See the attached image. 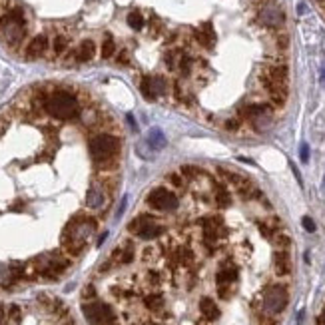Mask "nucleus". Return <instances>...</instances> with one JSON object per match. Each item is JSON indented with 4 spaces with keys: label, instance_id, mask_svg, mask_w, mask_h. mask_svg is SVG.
<instances>
[{
    "label": "nucleus",
    "instance_id": "1",
    "mask_svg": "<svg viewBox=\"0 0 325 325\" xmlns=\"http://www.w3.org/2000/svg\"><path fill=\"white\" fill-rule=\"evenodd\" d=\"M0 36L8 46H18L26 36V16L22 8H8L0 18Z\"/></svg>",
    "mask_w": 325,
    "mask_h": 325
},
{
    "label": "nucleus",
    "instance_id": "2",
    "mask_svg": "<svg viewBox=\"0 0 325 325\" xmlns=\"http://www.w3.org/2000/svg\"><path fill=\"white\" fill-rule=\"evenodd\" d=\"M44 110L56 120H74L80 116V104L74 98V94L60 90L46 98Z\"/></svg>",
    "mask_w": 325,
    "mask_h": 325
},
{
    "label": "nucleus",
    "instance_id": "3",
    "mask_svg": "<svg viewBox=\"0 0 325 325\" xmlns=\"http://www.w3.org/2000/svg\"><path fill=\"white\" fill-rule=\"evenodd\" d=\"M88 150H90V156L96 164L100 162H108V160H114L118 150H120V140L112 134H98L90 140L88 144Z\"/></svg>",
    "mask_w": 325,
    "mask_h": 325
},
{
    "label": "nucleus",
    "instance_id": "4",
    "mask_svg": "<svg viewBox=\"0 0 325 325\" xmlns=\"http://www.w3.org/2000/svg\"><path fill=\"white\" fill-rule=\"evenodd\" d=\"M257 22L262 26H266V28L279 30L286 24V12L275 0H266L257 10Z\"/></svg>",
    "mask_w": 325,
    "mask_h": 325
},
{
    "label": "nucleus",
    "instance_id": "5",
    "mask_svg": "<svg viewBox=\"0 0 325 325\" xmlns=\"http://www.w3.org/2000/svg\"><path fill=\"white\" fill-rule=\"evenodd\" d=\"M289 301V293L284 286H269L264 293V311L266 315H277L286 309Z\"/></svg>",
    "mask_w": 325,
    "mask_h": 325
},
{
    "label": "nucleus",
    "instance_id": "6",
    "mask_svg": "<svg viewBox=\"0 0 325 325\" xmlns=\"http://www.w3.org/2000/svg\"><path fill=\"white\" fill-rule=\"evenodd\" d=\"M82 311H84L86 319H88V323H92V325H118L112 307L106 306V303H100V301L84 303Z\"/></svg>",
    "mask_w": 325,
    "mask_h": 325
},
{
    "label": "nucleus",
    "instance_id": "7",
    "mask_svg": "<svg viewBox=\"0 0 325 325\" xmlns=\"http://www.w3.org/2000/svg\"><path fill=\"white\" fill-rule=\"evenodd\" d=\"M130 231H134L142 240H156L164 233V226H160L154 218L150 215H140L132 224H130Z\"/></svg>",
    "mask_w": 325,
    "mask_h": 325
},
{
    "label": "nucleus",
    "instance_id": "8",
    "mask_svg": "<svg viewBox=\"0 0 325 325\" xmlns=\"http://www.w3.org/2000/svg\"><path fill=\"white\" fill-rule=\"evenodd\" d=\"M148 204L158 211H174L178 208V198L174 191H170L166 188H156L150 191Z\"/></svg>",
    "mask_w": 325,
    "mask_h": 325
},
{
    "label": "nucleus",
    "instance_id": "9",
    "mask_svg": "<svg viewBox=\"0 0 325 325\" xmlns=\"http://www.w3.org/2000/svg\"><path fill=\"white\" fill-rule=\"evenodd\" d=\"M215 38H218V36H215V30H213V26L210 22H206L200 28L191 30V40L198 42V44L202 48H206V50H211L215 46Z\"/></svg>",
    "mask_w": 325,
    "mask_h": 325
},
{
    "label": "nucleus",
    "instance_id": "10",
    "mask_svg": "<svg viewBox=\"0 0 325 325\" xmlns=\"http://www.w3.org/2000/svg\"><path fill=\"white\" fill-rule=\"evenodd\" d=\"M262 74H266L277 86H287V82H289V68H287L286 62L271 64V66H268V70L262 72Z\"/></svg>",
    "mask_w": 325,
    "mask_h": 325
},
{
    "label": "nucleus",
    "instance_id": "11",
    "mask_svg": "<svg viewBox=\"0 0 325 325\" xmlns=\"http://www.w3.org/2000/svg\"><path fill=\"white\" fill-rule=\"evenodd\" d=\"M46 50H48V38L44 34L34 36L28 42V46H26V58L28 60H36V58H40L42 54H44Z\"/></svg>",
    "mask_w": 325,
    "mask_h": 325
},
{
    "label": "nucleus",
    "instance_id": "12",
    "mask_svg": "<svg viewBox=\"0 0 325 325\" xmlns=\"http://www.w3.org/2000/svg\"><path fill=\"white\" fill-rule=\"evenodd\" d=\"M172 96H174L176 102H180V104L186 106V108H193V104H196L193 96L184 88L180 80H174V82H172Z\"/></svg>",
    "mask_w": 325,
    "mask_h": 325
},
{
    "label": "nucleus",
    "instance_id": "13",
    "mask_svg": "<svg viewBox=\"0 0 325 325\" xmlns=\"http://www.w3.org/2000/svg\"><path fill=\"white\" fill-rule=\"evenodd\" d=\"M273 268H275L277 275H287L291 271V259H289V255H287L286 249L275 251V255H273Z\"/></svg>",
    "mask_w": 325,
    "mask_h": 325
},
{
    "label": "nucleus",
    "instance_id": "14",
    "mask_svg": "<svg viewBox=\"0 0 325 325\" xmlns=\"http://www.w3.org/2000/svg\"><path fill=\"white\" fill-rule=\"evenodd\" d=\"M96 56V44L92 40H84L80 42V46L74 50V58L76 62H90Z\"/></svg>",
    "mask_w": 325,
    "mask_h": 325
},
{
    "label": "nucleus",
    "instance_id": "15",
    "mask_svg": "<svg viewBox=\"0 0 325 325\" xmlns=\"http://www.w3.org/2000/svg\"><path fill=\"white\" fill-rule=\"evenodd\" d=\"M237 279V268L233 266H226L218 271L215 281H218V287H233V281Z\"/></svg>",
    "mask_w": 325,
    "mask_h": 325
},
{
    "label": "nucleus",
    "instance_id": "16",
    "mask_svg": "<svg viewBox=\"0 0 325 325\" xmlns=\"http://www.w3.org/2000/svg\"><path fill=\"white\" fill-rule=\"evenodd\" d=\"M200 311L202 315L208 319V321H215L220 317V309H218V303H215L211 297H204L200 301Z\"/></svg>",
    "mask_w": 325,
    "mask_h": 325
},
{
    "label": "nucleus",
    "instance_id": "17",
    "mask_svg": "<svg viewBox=\"0 0 325 325\" xmlns=\"http://www.w3.org/2000/svg\"><path fill=\"white\" fill-rule=\"evenodd\" d=\"M218 172L220 174L229 182V184H233L237 190H242V188H246L248 184H251L246 176H242V174H237V172H231V170H228V168H218Z\"/></svg>",
    "mask_w": 325,
    "mask_h": 325
},
{
    "label": "nucleus",
    "instance_id": "18",
    "mask_svg": "<svg viewBox=\"0 0 325 325\" xmlns=\"http://www.w3.org/2000/svg\"><path fill=\"white\" fill-rule=\"evenodd\" d=\"M104 202H106V196H104L102 188L100 186H92L88 190V193H86V204H88L90 208H94V210H98V208L104 206Z\"/></svg>",
    "mask_w": 325,
    "mask_h": 325
},
{
    "label": "nucleus",
    "instance_id": "19",
    "mask_svg": "<svg viewBox=\"0 0 325 325\" xmlns=\"http://www.w3.org/2000/svg\"><path fill=\"white\" fill-rule=\"evenodd\" d=\"M186 50L184 48H170L166 54H164V64L170 72H176L178 70V64H180V56L184 54Z\"/></svg>",
    "mask_w": 325,
    "mask_h": 325
},
{
    "label": "nucleus",
    "instance_id": "20",
    "mask_svg": "<svg viewBox=\"0 0 325 325\" xmlns=\"http://www.w3.org/2000/svg\"><path fill=\"white\" fill-rule=\"evenodd\" d=\"M249 122H251V128L255 130V132H266V130H269V128H271V124H273V120H271V114H269V112L259 114V116L251 118Z\"/></svg>",
    "mask_w": 325,
    "mask_h": 325
},
{
    "label": "nucleus",
    "instance_id": "21",
    "mask_svg": "<svg viewBox=\"0 0 325 325\" xmlns=\"http://www.w3.org/2000/svg\"><path fill=\"white\" fill-rule=\"evenodd\" d=\"M193 64H196V58H193L191 54H188V52H184L182 56H180V64H178V72L186 78V76H190L191 72H193Z\"/></svg>",
    "mask_w": 325,
    "mask_h": 325
},
{
    "label": "nucleus",
    "instance_id": "22",
    "mask_svg": "<svg viewBox=\"0 0 325 325\" xmlns=\"http://www.w3.org/2000/svg\"><path fill=\"white\" fill-rule=\"evenodd\" d=\"M215 204L220 208H229L231 204V193L224 184H215Z\"/></svg>",
    "mask_w": 325,
    "mask_h": 325
},
{
    "label": "nucleus",
    "instance_id": "23",
    "mask_svg": "<svg viewBox=\"0 0 325 325\" xmlns=\"http://www.w3.org/2000/svg\"><path fill=\"white\" fill-rule=\"evenodd\" d=\"M140 92H142V96L148 102H154L158 98L156 92H154V88H152V76H142L140 78Z\"/></svg>",
    "mask_w": 325,
    "mask_h": 325
},
{
    "label": "nucleus",
    "instance_id": "24",
    "mask_svg": "<svg viewBox=\"0 0 325 325\" xmlns=\"http://www.w3.org/2000/svg\"><path fill=\"white\" fill-rule=\"evenodd\" d=\"M152 88H154L156 96H164V94L170 90V84H168L166 76H162V74L152 76Z\"/></svg>",
    "mask_w": 325,
    "mask_h": 325
},
{
    "label": "nucleus",
    "instance_id": "25",
    "mask_svg": "<svg viewBox=\"0 0 325 325\" xmlns=\"http://www.w3.org/2000/svg\"><path fill=\"white\" fill-rule=\"evenodd\" d=\"M100 54H102L104 60L112 58V56L116 54V42H114V38H112L110 34H106V38H104V42H102V50H100Z\"/></svg>",
    "mask_w": 325,
    "mask_h": 325
},
{
    "label": "nucleus",
    "instance_id": "26",
    "mask_svg": "<svg viewBox=\"0 0 325 325\" xmlns=\"http://www.w3.org/2000/svg\"><path fill=\"white\" fill-rule=\"evenodd\" d=\"M128 26L132 30H142L146 26V20H144V16L138 10H134V12L128 14Z\"/></svg>",
    "mask_w": 325,
    "mask_h": 325
},
{
    "label": "nucleus",
    "instance_id": "27",
    "mask_svg": "<svg viewBox=\"0 0 325 325\" xmlns=\"http://www.w3.org/2000/svg\"><path fill=\"white\" fill-rule=\"evenodd\" d=\"M66 48H68V38L66 36H54V40H52V50H54V54L56 56H62L64 52H66Z\"/></svg>",
    "mask_w": 325,
    "mask_h": 325
},
{
    "label": "nucleus",
    "instance_id": "28",
    "mask_svg": "<svg viewBox=\"0 0 325 325\" xmlns=\"http://www.w3.org/2000/svg\"><path fill=\"white\" fill-rule=\"evenodd\" d=\"M180 174H182L186 180H196L198 176H202V174H204V170H200L198 166L188 164V166H182V168H180Z\"/></svg>",
    "mask_w": 325,
    "mask_h": 325
},
{
    "label": "nucleus",
    "instance_id": "29",
    "mask_svg": "<svg viewBox=\"0 0 325 325\" xmlns=\"http://www.w3.org/2000/svg\"><path fill=\"white\" fill-rule=\"evenodd\" d=\"M269 104L271 108H284L287 102V92H269Z\"/></svg>",
    "mask_w": 325,
    "mask_h": 325
},
{
    "label": "nucleus",
    "instance_id": "30",
    "mask_svg": "<svg viewBox=\"0 0 325 325\" xmlns=\"http://www.w3.org/2000/svg\"><path fill=\"white\" fill-rule=\"evenodd\" d=\"M150 146L154 150H160V148L166 146V138H164V134L160 132V130H152L150 132Z\"/></svg>",
    "mask_w": 325,
    "mask_h": 325
},
{
    "label": "nucleus",
    "instance_id": "31",
    "mask_svg": "<svg viewBox=\"0 0 325 325\" xmlns=\"http://www.w3.org/2000/svg\"><path fill=\"white\" fill-rule=\"evenodd\" d=\"M144 303H146V307H148V309L158 311V309L164 307V297H162V295H148V297L144 299Z\"/></svg>",
    "mask_w": 325,
    "mask_h": 325
},
{
    "label": "nucleus",
    "instance_id": "32",
    "mask_svg": "<svg viewBox=\"0 0 325 325\" xmlns=\"http://www.w3.org/2000/svg\"><path fill=\"white\" fill-rule=\"evenodd\" d=\"M275 48L281 50V52H286V50L289 48V34L277 32V34H275Z\"/></svg>",
    "mask_w": 325,
    "mask_h": 325
},
{
    "label": "nucleus",
    "instance_id": "33",
    "mask_svg": "<svg viewBox=\"0 0 325 325\" xmlns=\"http://www.w3.org/2000/svg\"><path fill=\"white\" fill-rule=\"evenodd\" d=\"M224 130H228V132H237V130L242 128V118H226L222 122Z\"/></svg>",
    "mask_w": 325,
    "mask_h": 325
},
{
    "label": "nucleus",
    "instance_id": "34",
    "mask_svg": "<svg viewBox=\"0 0 325 325\" xmlns=\"http://www.w3.org/2000/svg\"><path fill=\"white\" fill-rule=\"evenodd\" d=\"M150 32L154 34V36H160L164 32V24H162V20H158L156 16H152L150 18Z\"/></svg>",
    "mask_w": 325,
    "mask_h": 325
},
{
    "label": "nucleus",
    "instance_id": "35",
    "mask_svg": "<svg viewBox=\"0 0 325 325\" xmlns=\"http://www.w3.org/2000/svg\"><path fill=\"white\" fill-rule=\"evenodd\" d=\"M271 240H273V244H275L277 248H281V249H286V248L291 244V242H289V235H286V233H275Z\"/></svg>",
    "mask_w": 325,
    "mask_h": 325
},
{
    "label": "nucleus",
    "instance_id": "36",
    "mask_svg": "<svg viewBox=\"0 0 325 325\" xmlns=\"http://www.w3.org/2000/svg\"><path fill=\"white\" fill-rule=\"evenodd\" d=\"M168 182H172L176 188H182L184 186V176L178 174V172H172V174H168Z\"/></svg>",
    "mask_w": 325,
    "mask_h": 325
},
{
    "label": "nucleus",
    "instance_id": "37",
    "mask_svg": "<svg viewBox=\"0 0 325 325\" xmlns=\"http://www.w3.org/2000/svg\"><path fill=\"white\" fill-rule=\"evenodd\" d=\"M116 62L122 64V66H128V64H130V54H128V50H120Z\"/></svg>",
    "mask_w": 325,
    "mask_h": 325
},
{
    "label": "nucleus",
    "instance_id": "38",
    "mask_svg": "<svg viewBox=\"0 0 325 325\" xmlns=\"http://www.w3.org/2000/svg\"><path fill=\"white\" fill-rule=\"evenodd\" d=\"M301 224H303V228H306L307 231H315V224H313V220H311V218H307V215L301 220Z\"/></svg>",
    "mask_w": 325,
    "mask_h": 325
},
{
    "label": "nucleus",
    "instance_id": "39",
    "mask_svg": "<svg viewBox=\"0 0 325 325\" xmlns=\"http://www.w3.org/2000/svg\"><path fill=\"white\" fill-rule=\"evenodd\" d=\"M299 158H301L303 162L309 160V148H307V144H301V154H299Z\"/></svg>",
    "mask_w": 325,
    "mask_h": 325
},
{
    "label": "nucleus",
    "instance_id": "40",
    "mask_svg": "<svg viewBox=\"0 0 325 325\" xmlns=\"http://www.w3.org/2000/svg\"><path fill=\"white\" fill-rule=\"evenodd\" d=\"M297 12H299V14H306V12H307V6L303 4V2H299V4H297Z\"/></svg>",
    "mask_w": 325,
    "mask_h": 325
},
{
    "label": "nucleus",
    "instance_id": "41",
    "mask_svg": "<svg viewBox=\"0 0 325 325\" xmlns=\"http://www.w3.org/2000/svg\"><path fill=\"white\" fill-rule=\"evenodd\" d=\"M317 325H325V309L319 313V317H317Z\"/></svg>",
    "mask_w": 325,
    "mask_h": 325
},
{
    "label": "nucleus",
    "instance_id": "42",
    "mask_svg": "<svg viewBox=\"0 0 325 325\" xmlns=\"http://www.w3.org/2000/svg\"><path fill=\"white\" fill-rule=\"evenodd\" d=\"M0 325H4V309L0 307Z\"/></svg>",
    "mask_w": 325,
    "mask_h": 325
}]
</instances>
